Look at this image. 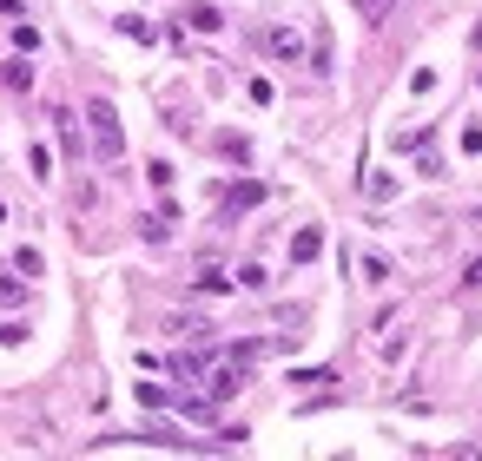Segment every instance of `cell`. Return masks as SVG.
<instances>
[{"mask_svg": "<svg viewBox=\"0 0 482 461\" xmlns=\"http://www.w3.org/2000/svg\"><path fill=\"white\" fill-rule=\"evenodd\" d=\"M87 126H93V152L99 159H126V132H120V112H112V99H93L87 106Z\"/></svg>", "mask_w": 482, "mask_h": 461, "instance_id": "cell-1", "label": "cell"}, {"mask_svg": "<svg viewBox=\"0 0 482 461\" xmlns=\"http://www.w3.org/2000/svg\"><path fill=\"white\" fill-rule=\"evenodd\" d=\"M245 383H252V363H238V356H231V363H219V369L205 375V396H212V402H231Z\"/></svg>", "mask_w": 482, "mask_h": 461, "instance_id": "cell-2", "label": "cell"}, {"mask_svg": "<svg viewBox=\"0 0 482 461\" xmlns=\"http://www.w3.org/2000/svg\"><path fill=\"white\" fill-rule=\"evenodd\" d=\"M264 54H271L278 66H297L304 60V33L297 27H264Z\"/></svg>", "mask_w": 482, "mask_h": 461, "instance_id": "cell-3", "label": "cell"}, {"mask_svg": "<svg viewBox=\"0 0 482 461\" xmlns=\"http://www.w3.org/2000/svg\"><path fill=\"white\" fill-rule=\"evenodd\" d=\"M258 204H264V185L258 178H238L225 192V218H245V211H258Z\"/></svg>", "mask_w": 482, "mask_h": 461, "instance_id": "cell-4", "label": "cell"}, {"mask_svg": "<svg viewBox=\"0 0 482 461\" xmlns=\"http://www.w3.org/2000/svg\"><path fill=\"white\" fill-rule=\"evenodd\" d=\"M318 251H324V231H318V225H304V231L291 237V264H311Z\"/></svg>", "mask_w": 482, "mask_h": 461, "instance_id": "cell-5", "label": "cell"}, {"mask_svg": "<svg viewBox=\"0 0 482 461\" xmlns=\"http://www.w3.org/2000/svg\"><path fill=\"white\" fill-rule=\"evenodd\" d=\"M186 21H192V33H219V27H225V13L212 7V0H198V7H186Z\"/></svg>", "mask_w": 482, "mask_h": 461, "instance_id": "cell-6", "label": "cell"}, {"mask_svg": "<svg viewBox=\"0 0 482 461\" xmlns=\"http://www.w3.org/2000/svg\"><path fill=\"white\" fill-rule=\"evenodd\" d=\"M0 79H7V93H33V66L27 60H7V66H0Z\"/></svg>", "mask_w": 482, "mask_h": 461, "instance_id": "cell-7", "label": "cell"}, {"mask_svg": "<svg viewBox=\"0 0 482 461\" xmlns=\"http://www.w3.org/2000/svg\"><path fill=\"white\" fill-rule=\"evenodd\" d=\"M192 290H198V297H225V290H231V277H225V270H198V277H192Z\"/></svg>", "mask_w": 482, "mask_h": 461, "instance_id": "cell-8", "label": "cell"}, {"mask_svg": "<svg viewBox=\"0 0 482 461\" xmlns=\"http://www.w3.org/2000/svg\"><path fill=\"white\" fill-rule=\"evenodd\" d=\"M363 284H390V258L384 251H363Z\"/></svg>", "mask_w": 482, "mask_h": 461, "instance_id": "cell-9", "label": "cell"}, {"mask_svg": "<svg viewBox=\"0 0 482 461\" xmlns=\"http://www.w3.org/2000/svg\"><path fill=\"white\" fill-rule=\"evenodd\" d=\"M54 132H60V145L79 159V126H73V112H54Z\"/></svg>", "mask_w": 482, "mask_h": 461, "instance_id": "cell-10", "label": "cell"}, {"mask_svg": "<svg viewBox=\"0 0 482 461\" xmlns=\"http://www.w3.org/2000/svg\"><path fill=\"white\" fill-rule=\"evenodd\" d=\"M351 7L363 13V21H390V13H396V0H351Z\"/></svg>", "mask_w": 482, "mask_h": 461, "instance_id": "cell-11", "label": "cell"}, {"mask_svg": "<svg viewBox=\"0 0 482 461\" xmlns=\"http://www.w3.org/2000/svg\"><path fill=\"white\" fill-rule=\"evenodd\" d=\"M13 270H21V277H40V251L21 244V251H13Z\"/></svg>", "mask_w": 482, "mask_h": 461, "instance_id": "cell-12", "label": "cell"}, {"mask_svg": "<svg viewBox=\"0 0 482 461\" xmlns=\"http://www.w3.org/2000/svg\"><path fill=\"white\" fill-rule=\"evenodd\" d=\"M219 152H225V159H238V165H245V159H252V139H238V132H225V139H219Z\"/></svg>", "mask_w": 482, "mask_h": 461, "instance_id": "cell-13", "label": "cell"}, {"mask_svg": "<svg viewBox=\"0 0 482 461\" xmlns=\"http://www.w3.org/2000/svg\"><path fill=\"white\" fill-rule=\"evenodd\" d=\"M27 165H33V178H54V152H46V145H33Z\"/></svg>", "mask_w": 482, "mask_h": 461, "instance_id": "cell-14", "label": "cell"}, {"mask_svg": "<svg viewBox=\"0 0 482 461\" xmlns=\"http://www.w3.org/2000/svg\"><path fill=\"white\" fill-rule=\"evenodd\" d=\"M139 402H145V408H165V402H172V389H159V383H139Z\"/></svg>", "mask_w": 482, "mask_h": 461, "instance_id": "cell-15", "label": "cell"}, {"mask_svg": "<svg viewBox=\"0 0 482 461\" xmlns=\"http://www.w3.org/2000/svg\"><path fill=\"white\" fill-rule=\"evenodd\" d=\"M410 93H436V66H417V73H410Z\"/></svg>", "mask_w": 482, "mask_h": 461, "instance_id": "cell-16", "label": "cell"}, {"mask_svg": "<svg viewBox=\"0 0 482 461\" xmlns=\"http://www.w3.org/2000/svg\"><path fill=\"white\" fill-rule=\"evenodd\" d=\"M120 33H132V40H153V27H145L139 13H120Z\"/></svg>", "mask_w": 482, "mask_h": 461, "instance_id": "cell-17", "label": "cell"}, {"mask_svg": "<svg viewBox=\"0 0 482 461\" xmlns=\"http://www.w3.org/2000/svg\"><path fill=\"white\" fill-rule=\"evenodd\" d=\"M145 178H153L159 192H172V165H165V159H153V165H145Z\"/></svg>", "mask_w": 482, "mask_h": 461, "instance_id": "cell-18", "label": "cell"}, {"mask_svg": "<svg viewBox=\"0 0 482 461\" xmlns=\"http://www.w3.org/2000/svg\"><path fill=\"white\" fill-rule=\"evenodd\" d=\"M238 284H245V290H264L271 277H264V264H245V270H238Z\"/></svg>", "mask_w": 482, "mask_h": 461, "instance_id": "cell-19", "label": "cell"}, {"mask_svg": "<svg viewBox=\"0 0 482 461\" xmlns=\"http://www.w3.org/2000/svg\"><path fill=\"white\" fill-rule=\"evenodd\" d=\"M0 343H7V350H13V343H27V323H0Z\"/></svg>", "mask_w": 482, "mask_h": 461, "instance_id": "cell-20", "label": "cell"}, {"mask_svg": "<svg viewBox=\"0 0 482 461\" xmlns=\"http://www.w3.org/2000/svg\"><path fill=\"white\" fill-rule=\"evenodd\" d=\"M462 152H470V159L482 152V126H462Z\"/></svg>", "mask_w": 482, "mask_h": 461, "instance_id": "cell-21", "label": "cell"}, {"mask_svg": "<svg viewBox=\"0 0 482 461\" xmlns=\"http://www.w3.org/2000/svg\"><path fill=\"white\" fill-rule=\"evenodd\" d=\"M462 290H482V258H476L470 270H462Z\"/></svg>", "mask_w": 482, "mask_h": 461, "instance_id": "cell-22", "label": "cell"}, {"mask_svg": "<svg viewBox=\"0 0 482 461\" xmlns=\"http://www.w3.org/2000/svg\"><path fill=\"white\" fill-rule=\"evenodd\" d=\"M27 7V0H0V21H13V13H21Z\"/></svg>", "mask_w": 482, "mask_h": 461, "instance_id": "cell-23", "label": "cell"}, {"mask_svg": "<svg viewBox=\"0 0 482 461\" xmlns=\"http://www.w3.org/2000/svg\"><path fill=\"white\" fill-rule=\"evenodd\" d=\"M470 46H476V54H482V21H476V27H470Z\"/></svg>", "mask_w": 482, "mask_h": 461, "instance_id": "cell-24", "label": "cell"}]
</instances>
